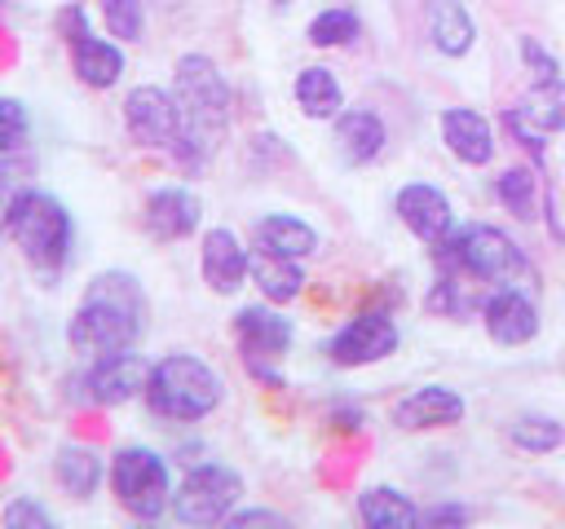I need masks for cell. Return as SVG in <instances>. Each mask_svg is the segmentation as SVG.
<instances>
[{"instance_id": "1", "label": "cell", "mask_w": 565, "mask_h": 529, "mask_svg": "<svg viewBox=\"0 0 565 529\" xmlns=\"http://www.w3.org/2000/svg\"><path fill=\"white\" fill-rule=\"evenodd\" d=\"M172 97H177L181 132H177V145L168 154L194 176L212 163V154L230 128V101L234 97H230V84L207 53H181L177 57Z\"/></svg>"}, {"instance_id": "2", "label": "cell", "mask_w": 565, "mask_h": 529, "mask_svg": "<svg viewBox=\"0 0 565 529\" xmlns=\"http://www.w3.org/2000/svg\"><path fill=\"white\" fill-rule=\"evenodd\" d=\"M146 331V291L132 273L106 269L84 287L79 309L71 313L66 339L79 357H106L119 348H132Z\"/></svg>"}, {"instance_id": "3", "label": "cell", "mask_w": 565, "mask_h": 529, "mask_svg": "<svg viewBox=\"0 0 565 529\" xmlns=\"http://www.w3.org/2000/svg\"><path fill=\"white\" fill-rule=\"evenodd\" d=\"M146 406L159 414V419H172V423H199L207 419L221 397H225V384L221 375L194 357V353H168L150 366V379H146Z\"/></svg>"}, {"instance_id": "4", "label": "cell", "mask_w": 565, "mask_h": 529, "mask_svg": "<svg viewBox=\"0 0 565 529\" xmlns=\"http://www.w3.org/2000/svg\"><path fill=\"white\" fill-rule=\"evenodd\" d=\"M433 251L446 273H468L472 282H499V287H516L521 278L534 282V264L525 260V251L494 225H463Z\"/></svg>"}, {"instance_id": "5", "label": "cell", "mask_w": 565, "mask_h": 529, "mask_svg": "<svg viewBox=\"0 0 565 529\" xmlns=\"http://www.w3.org/2000/svg\"><path fill=\"white\" fill-rule=\"evenodd\" d=\"M9 238L18 242V251L35 264V269H62L66 256H71V238H75V225H71V212L44 194V190H31L13 220H9Z\"/></svg>"}, {"instance_id": "6", "label": "cell", "mask_w": 565, "mask_h": 529, "mask_svg": "<svg viewBox=\"0 0 565 529\" xmlns=\"http://www.w3.org/2000/svg\"><path fill=\"white\" fill-rule=\"evenodd\" d=\"M110 489H115V503L132 520H159L172 507L168 463L146 445H124L110 458Z\"/></svg>"}, {"instance_id": "7", "label": "cell", "mask_w": 565, "mask_h": 529, "mask_svg": "<svg viewBox=\"0 0 565 529\" xmlns=\"http://www.w3.org/2000/svg\"><path fill=\"white\" fill-rule=\"evenodd\" d=\"M243 498V476L225 463H199L172 489V516L181 525H225L234 503Z\"/></svg>"}, {"instance_id": "8", "label": "cell", "mask_w": 565, "mask_h": 529, "mask_svg": "<svg viewBox=\"0 0 565 529\" xmlns=\"http://www.w3.org/2000/svg\"><path fill=\"white\" fill-rule=\"evenodd\" d=\"M503 128L530 150L534 163H543V137L565 128V79H534V88L503 110Z\"/></svg>"}, {"instance_id": "9", "label": "cell", "mask_w": 565, "mask_h": 529, "mask_svg": "<svg viewBox=\"0 0 565 529\" xmlns=\"http://www.w3.org/2000/svg\"><path fill=\"white\" fill-rule=\"evenodd\" d=\"M291 335H296L291 322H287L282 313H274L269 300H265V304H247V309L234 313L238 353H243L247 370H252L256 379H265V384H278V375H274L269 361H278V357L291 348Z\"/></svg>"}, {"instance_id": "10", "label": "cell", "mask_w": 565, "mask_h": 529, "mask_svg": "<svg viewBox=\"0 0 565 529\" xmlns=\"http://www.w3.org/2000/svg\"><path fill=\"white\" fill-rule=\"evenodd\" d=\"M124 128L141 150H172L177 132H181V115H177V97L172 88L159 84H137L124 97Z\"/></svg>"}, {"instance_id": "11", "label": "cell", "mask_w": 565, "mask_h": 529, "mask_svg": "<svg viewBox=\"0 0 565 529\" xmlns=\"http://www.w3.org/2000/svg\"><path fill=\"white\" fill-rule=\"evenodd\" d=\"M62 31H66V44H71V71L79 84L88 88H110L119 84L124 75V48L115 40H102L88 31L84 22V9H62Z\"/></svg>"}, {"instance_id": "12", "label": "cell", "mask_w": 565, "mask_h": 529, "mask_svg": "<svg viewBox=\"0 0 565 529\" xmlns=\"http://www.w3.org/2000/svg\"><path fill=\"white\" fill-rule=\"evenodd\" d=\"M393 348H397V322L384 309H362L327 339V357L335 366H371L384 361Z\"/></svg>"}, {"instance_id": "13", "label": "cell", "mask_w": 565, "mask_h": 529, "mask_svg": "<svg viewBox=\"0 0 565 529\" xmlns=\"http://www.w3.org/2000/svg\"><path fill=\"white\" fill-rule=\"evenodd\" d=\"M146 379H150V361L132 348H119V353L93 357L79 388H84V401H93V406H124L137 392H146Z\"/></svg>"}, {"instance_id": "14", "label": "cell", "mask_w": 565, "mask_h": 529, "mask_svg": "<svg viewBox=\"0 0 565 529\" xmlns=\"http://www.w3.org/2000/svg\"><path fill=\"white\" fill-rule=\"evenodd\" d=\"M393 212H397V220H402L419 242H428V247H437V242H446V238L455 234L450 198H446L437 185H428V181L402 185L397 198H393Z\"/></svg>"}, {"instance_id": "15", "label": "cell", "mask_w": 565, "mask_h": 529, "mask_svg": "<svg viewBox=\"0 0 565 529\" xmlns=\"http://www.w3.org/2000/svg\"><path fill=\"white\" fill-rule=\"evenodd\" d=\"M199 216H203V203L185 185H159L146 194V207H141V220H146L150 238H159V242L190 238L199 229Z\"/></svg>"}, {"instance_id": "16", "label": "cell", "mask_w": 565, "mask_h": 529, "mask_svg": "<svg viewBox=\"0 0 565 529\" xmlns=\"http://www.w3.org/2000/svg\"><path fill=\"white\" fill-rule=\"evenodd\" d=\"M481 317H486V331L494 344L503 348H516V344H530L539 335V309L525 291L516 287H494L481 304Z\"/></svg>"}, {"instance_id": "17", "label": "cell", "mask_w": 565, "mask_h": 529, "mask_svg": "<svg viewBox=\"0 0 565 529\" xmlns=\"http://www.w3.org/2000/svg\"><path fill=\"white\" fill-rule=\"evenodd\" d=\"M247 251H252V247H243L234 229H225V225L207 229L203 242H199L203 282H207L216 295H234V291L243 287V278H247Z\"/></svg>"}, {"instance_id": "18", "label": "cell", "mask_w": 565, "mask_h": 529, "mask_svg": "<svg viewBox=\"0 0 565 529\" xmlns=\"http://www.w3.org/2000/svg\"><path fill=\"white\" fill-rule=\"evenodd\" d=\"M463 397L446 384H424L415 392H406L397 406H393V423L402 432H424V428H450L463 419Z\"/></svg>"}, {"instance_id": "19", "label": "cell", "mask_w": 565, "mask_h": 529, "mask_svg": "<svg viewBox=\"0 0 565 529\" xmlns=\"http://www.w3.org/2000/svg\"><path fill=\"white\" fill-rule=\"evenodd\" d=\"M441 141L459 163L486 168L494 159V132H490V119L481 110H468V106L441 110Z\"/></svg>"}, {"instance_id": "20", "label": "cell", "mask_w": 565, "mask_h": 529, "mask_svg": "<svg viewBox=\"0 0 565 529\" xmlns=\"http://www.w3.org/2000/svg\"><path fill=\"white\" fill-rule=\"evenodd\" d=\"M247 278L260 287V295H265L269 304H291V300L305 291V269H300V260L278 256V251H265V247H252V251H247Z\"/></svg>"}, {"instance_id": "21", "label": "cell", "mask_w": 565, "mask_h": 529, "mask_svg": "<svg viewBox=\"0 0 565 529\" xmlns=\"http://www.w3.org/2000/svg\"><path fill=\"white\" fill-rule=\"evenodd\" d=\"M424 26L441 57H463L477 40V26L459 0H424Z\"/></svg>"}, {"instance_id": "22", "label": "cell", "mask_w": 565, "mask_h": 529, "mask_svg": "<svg viewBox=\"0 0 565 529\" xmlns=\"http://www.w3.org/2000/svg\"><path fill=\"white\" fill-rule=\"evenodd\" d=\"M384 141H388V132L375 110H340L335 115V150L344 154V163H371L384 150Z\"/></svg>"}, {"instance_id": "23", "label": "cell", "mask_w": 565, "mask_h": 529, "mask_svg": "<svg viewBox=\"0 0 565 529\" xmlns=\"http://www.w3.org/2000/svg\"><path fill=\"white\" fill-rule=\"evenodd\" d=\"M252 247H265V251H278V256H291V260H305L318 251V229L305 225L300 216H287V212H269L256 220L252 229Z\"/></svg>"}, {"instance_id": "24", "label": "cell", "mask_w": 565, "mask_h": 529, "mask_svg": "<svg viewBox=\"0 0 565 529\" xmlns=\"http://www.w3.org/2000/svg\"><path fill=\"white\" fill-rule=\"evenodd\" d=\"M358 520L366 529H406L419 525V507L393 485H371L358 494Z\"/></svg>"}, {"instance_id": "25", "label": "cell", "mask_w": 565, "mask_h": 529, "mask_svg": "<svg viewBox=\"0 0 565 529\" xmlns=\"http://www.w3.org/2000/svg\"><path fill=\"white\" fill-rule=\"evenodd\" d=\"M53 476H57V485L71 498H93L97 485H102V476H106V463L88 445H62L57 458H53Z\"/></svg>"}, {"instance_id": "26", "label": "cell", "mask_w": 565, "mask_h": 529, "mask_svg": "<svg viewBox=\"0 0 565 529\" xmlns=\"http://www.w3.org/2000/svg\"><path fill=\"white\" fill-rule=\"evenodd\" d=\"M291 97L296 106L309 115V119H335L340 106H344V93H340V79L327 71V66H305L291 84Z\"/></svg>"}, {"instance_id": "27", "label": "cell", "mask_w": 565, "mask_h": 529, "mask_svg": "<svg viewBox=\"0 0 565 529\" xmlns=\"http://www.w3.org/2000/svg\"><path fill=\"white\" fill-rule=\"evenodd\" d=\"M31 190H35V159L26 150L0 154V234H9V220Z\"/></svg>"}, {"instance_id": "28", "label": "cell", "mask_w": 565, "mask_h": 529, "mask_svg": "<svg viewBox=\"0 0 565 529\" xmlns=\"http://www.w3.org/2000/svg\"><path fill=\"white\" fill-rule=\"evenodd\" d=\"M494 198H499L516 220H530L534 207H539V172H534V168H508V172L494 181Z\"/></svg>"}, {"instance_id": "29", "label": "cell", "mask_w": 565, "mask_h": 529, "mask_svg": "<svg viewBox=\"0 0 565 529\" xmlns=\"http://www.w3.org/2000/svg\"><path fill=\"white\" fill-rule=\"evenodd\" d=\"M358 31H362V22H358V13L353 9H322L313 22H309V44H318V48H340V44H349V40H358Z\"/></svg>"}, {"instance_id": "30", "label": "cell", "mask_w": 565, "mask_h": 529, "mask_svg": "<svg viewBox=\"0 0 565 529\" xmlns=\"http://www.w3.org/2000/svg\"><path fill=\"white\" fill-rule=\"evenodd\" d=\"M512 441H516V450H525V454H552V450L565 441V428H561L556 419H547V414H521V419L512 423Z\"/></svg>"}, {"instance_id": "31", "label": "cell", "mask_w": 565, "mask_h": 529, "mask_svg": "<svg viewBox=\"0 0 565 529\" xmlns=\"http://www.w3.org/2000/svg\"><path fill=\"white\" fill-rule=\"evenodd\" d=\"M102 22L115 40L132 44L146 31V9H141V0H102Z\"/></svg>"}, {"instance_id": "32", "label": "cell", "mask_w": 565, "mask_h": 529, "mask_svg": "<svg viewBox=\"0 0 565 529\" xmlns=\"http://www.w3.org/2000/svg\"><path fill=\"white\" fill-rule=\"evenodd\" d=\"M26 132H31V115L18 97H0V154L9 150H22L26 145Z\"/></svg>"}, {"instance_id": "33", "label": "cell", "mask_w": 565, "mask_h": 529, "mask_svg": "<svg viewBox=\"0 0 565 529\" xmlns=\"http://www.w3.org/2000/svg\"><path fill=\"white\" fill-rule=\"evenodd\" d=\"M0 520L9 525V529H22V525H31V529H53V511L44 507V503H35V498H13L4 511H0Z\"/></svg>"}, {"instance_id": "34", "label": "cell", "mask_w": 565, "mask_h": 529, "mask_svg": "<svg viewBox=\"0 0 565 529\" xmlns=\"http://www.w3.org/2000/svg\"><path fill=\"white\" fill-rule=\"evenodd\" d=\"M521 57H525V66L534 71V79H556V75H561V62H556L534 35H521Z\"/></svg>"}, {"instance_id": "35", "label": "cell", "mask_w": 565, "mask_h": 529, "mask_svg": "<svg viewBox=\"0 0 565 529\" xmlns=\"http://www.w3.org/2000/svg\"><path fill=\"white\" fill-rule=\"evenodd\" d=\"M225 525L230 529H247V525H274V529H287V516L282 511H269V507H234L230 516H225Z\"/></svg>"}, {"instance_id": "36", "label": "cell", "mask_w": 565, "mask_h": 529, "mask_svg": "<svg viewBox=\"0 0 565 529\" xmlns=\"http://www.w3.org/2000/svg\"><path fill=\"white\" fill-rule=\"evenodd\" d=\"M463 520H468V507H455V503H437L419 511V525H463Z\"/></svg>"}, {"instance_id": "37", "label": "cell", "mask_w": 565, "mask_h": 529, "mask_svg": "<svg viewBox=\"0 0 565 529\" xmlns=\"http://www.w3.org/2000/svg\"><path fill=\"white\" fill-rule=\"evenodd\" d=\"M274 4H291V0H274Z\"/></svg>"}]
</instances>
